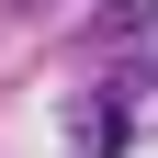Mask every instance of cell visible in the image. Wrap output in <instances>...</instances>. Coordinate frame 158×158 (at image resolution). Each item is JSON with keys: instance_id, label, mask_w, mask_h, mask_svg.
<instances>
[{"instance_id": "1", "label": "cell", "mask_w": 158, "mask_h": 158, "mask_svg": "<svg viewBox=\"0 0 158 158\" xmlns=\"http://www.w3.org/2000/svg\"><path fill=\"white\" fill-rule=\"evenodd\" d=\"M79 158H124V113H113V102L79 113Z\"/></svg>"}, {"instance_id": "2", "label": "cell", "mask_w": 158, "mask_h": 158, "mask_svg": "<svg viewBox=\"0 0 158 158\" xmlns=\"http://www.w3.org/2000/svg\"><path fill=\"white\" fill-rule=\"evenodd\" d=\"M23 11H34V0H23Z\"/></svg>"}]
</instances>
